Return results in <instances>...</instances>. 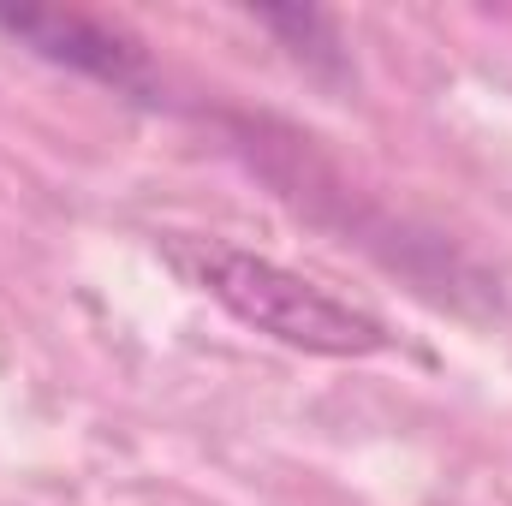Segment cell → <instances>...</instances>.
I'll list each match as a JSON object with an SVG mask.
<instances>
[{
    "instance_id": "obj_1",
    "label": "cell",
    "mask_w": 512,
    "mask_h": 506,
    "mask_svg": "<svg viewBox=\"0 0 512 506\" xmlns=\"http://www.w3.org/2000/svg\"><path fill=\"white\" fill-rule=\"evenodd\" d=\"M167 262L197 292H209L233 322H245L251 334L274 340V346H292L310 358H376L393 346L382 316H370L364 304L328 292L322 280H310L274 256H256L245 245L167 239Z\"/></svg>"
},
{
    "instance_id": "obj_2",
    "label": "cell",
    "mask_w": 512,
    "mask_h": 506,
    "mask_svg": "<svg viewBox=\"0 0 512 506\" xmlns=\"http://www.w3.org/2000/svg\"><path fill=\"white\" fill-rule=\"evenodd\" d=\"M0 36L18 42L30 60H42L54 72H72V78H90V84H102L126 102L173 108L149 48L108 18L66 12V6H0Z\"/></svg>"
},
{
    "instance_id": "obj_3",
    "label": "cell",
    "mask_w": 512,
    "mask_h": 506,
    "mask_svg": "<svg viewBox=\"0 0 512 506\" xmlns=\"http://www.w3.org/2000/svg\"><path fill=\"white\" fill-rule=\"evenodd\" d=\"M251 18L310 72V78H328V84H346V78H352L346 42H340V30H334L328 12H316V6H251Z\"/></svg>"
}]
</instances>
